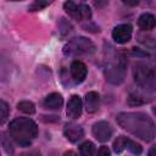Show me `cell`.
<instances>
[{
    "instance_id": "11",
    "label": "cell",
    "mask_w": 156,
    "mask_h": 156,
    "mask_svg": "<svg viewBox=\"0 0 156 156\" xmlns=\"http://www.w3.org/2000/svg\"><path fill=\"white\" fill-rule=\"evenodd\" d=\"M82 107H83V104L80 98L78 95H72L67 104V116L73 119L79 118L82 115Z\"/></svg>"
},
{
    "instance_id": "23",
    "label": "cell",
    "mask_w": 156,
    "mask_h": 156,
    "mask_svg": "<svg viewBox=\"0 0 156 156\" xmlns=\"http://www.w3.org/2000/svg\"><path fill=\"white\" fill-rule=\"evenodd\" d=\"M58 28H60V32H61L62 35H67V34L71 33V30H72V26H71L65 18H61L60 24H58Z\"/></svg>"
},
{
    "instance_id": "21",
    "label": "cell",
    "mask_w": 156,
    "mask_h": 156,
    "mask_svg": "<svg viewBox=\"0 0 156 156\" xmlns=\"http://www.w3.org/2000/svg\"><path fill=\"white\" fill-rule=\"evenodd\" d=\"M0 140H1V144L5 149V151L7 154H13V146H12V143L10 140V136H7L5 133H0Z\"/></svg>"
},
{
    "instance_id": "10",
    "label": "cell",
    "mask_w": 156,
    "mask_h": 156,
    "mask_svg": "<svg viewBox=\"0 0 156 156\" xmlns=\"http://www.w3.org/2000/svg\"><path fill=\"white\" fill-rule=\"evenodd\" d=\"M63 134L71 143H77L84 136V130L76 123H67L63 127Z\"/></svg>"
},
{
    "instance_id": "14",
    "label": "cell",
    "mask_w": 156,
    "mask_h": 156,
    "mask_svg": "<svg viewBox=\"0 0 156 156\" xmlns=\"http://www.w3.org/2000/svg\"><path fill=\"white\" fill-rule=\"evenodd\" d=\"M155 16L151 15V13H143L139 20H138V26L141 30L144 32H147V30H151L155 28Z\"/></svg>"
},
{
    "instance_id": "15",
    "label": "cell",
    "mask_w": 156,
    "mask_h": 156,
    "mask_svg": "<svg viewBox=\"0 0 156 156\" xmlns=\"http://www.w3.org/2000/svg\"><path fill=\"white\" fill-rule=\"evenodd\" d=\"M63 9H65V11L68 13V16H71L72 18H74V20H77V21H82L79 5H77L73 0H67V1H65Z\"/></svg>"
},
{
    "instance_id": "19",
    "label": "cell",
    "mask_w": 156,
    "mask_h": 156,
    "mask_svg": "<svg viewBox=\"0 0 156 156\" xmlns=\"http://www.w3.org/2000/svg\"><path fill=\"white\" fill-rule=\"evenodd\" d=\"M79 152L83 156H91L95 154V146L91 141H84L79 147Z\"/></svg>"
},
{
    "instance_id": "7",
    "label": "cell",
    "mask_w": 156,
    "mask_h": 156,
    "mask_svg": "<svg viewBox=\"0 0 156 156\" xmlns=\"http://www.w3.org/2000/svg\"><path fill=\"white\" fill-rule=\"evenodd\" d=\"M93 135L95 136V139H98L101 143H105V141L110 140V138L112 136L111 124L108 122H105V121L96 122L93 126Z\"/></svg>"
},
{
    "instance_id": "9",
    "label": "cell",
    "mask_w": 156,
    "mask_h": 156,
    "mask_svg": "<svg viewBox=\"0 0 156 156\" xmlns=\"http://www.w3.org/2000/svg\"><path fill=\"white\" fill-rule=\"evenodd\" d=\"M69 72H71V77L73 79V82L79 84V83H82L85 79L87 73H88V68H87V66L82 61L76 60V61H73L71 63Z\"/></svg>"
},
{
    "instance_id": "4",
    "label": "cell",
    "mask_w": 156,
    "mask_h": 156,
    "mask_svg": "<svg viewBox=\"0 0 156 156\" xmlns=\"http://www.w3.org/2000/svg\"><path fill=\"white\" fill-rule=\"evenodd\" d=\"M127 71V60L123 55H117L105 68L106 80L111 84H121L124 80Z\"/></svg>"
},
{
    "instance_id": "3",
    "label": "cell",
    "mask_w": 156,
    "mask_h": 156,
    "mask_svg": "<svg viewBox=\"0 0 156 156\" xmlns=\"http://www.w3.org/2000/svg\"><path fill=\"white\" fill-rule=\"evenodd\" d=\"M133 76H134V82L140 88L151 93L155 90V72L149 65L144 62L136 63L133 69Z\"/></svg>"
},
{
    "instance_id": "1",
    "label": "cell",
    "mask_w": 156,
    "mask_h": 156,
    "mask_svg": "<svg viewBox=\"0 0 156 156\" xmlns=\"http://www.w3.org/2000/svg\"><path fill=\"white\" fill-rule=\"evenodd\" d=\"M117 123L128 133L141 140L151 141L155 138V123L143 112H122L117 116Z\"/></svg>"
},
{
    "instance_id": "27",
    "label": "cell",
    "mask_w": 156,
    "mask_h": 156,
    "mask_svg": "<svg viewBox=\"0 0 156 156\" xmlns=\"http://www.w3.org/2000/svg\"><path fill=\"white\" fill-rule=\"evenodd\" d=\"M9 1H21V0H9Z\"/></svg>"
},
{
    "instance_id": "8",
    "label": "cell",
    "mask_w": 156,
    "mask_h": 156,
    "mask_svg": "<svg viewBox=\"0 0 156 156\" xmlns=\"http://www.w3.org/2000/svg\"><path fill=\"white\" fill-rule=\"evenodd\" d=\"M132 26L130 24H119L113 28L112 32V38L116 43L118 44H124L130 40L132 38Z\"/></svg>"
},
{
    "instance_id": "20",
    "label": "cell",
    "mask_w": 156,
    "mask_h": 156,
    "mask_svg": "<svg viewBox=\"0 0 156 156\" xmlns=\"http://www.w3.org/2000/svg\"><path fill=\"white\" fill-rule=\"evenodd\" d=\"M54 0H34L33 4L28 7L29 11H39V10H43L44 7H46L48 5H50Z\"/></svg>"
},
{
    "instance_id": "2",
    "label": "cell",
    "mask_w": 156,
    "mask_h": 156,
    "mask_svg": "<svg viewBox=\"0 0 156 156\" xmlns=\"http://www.w3.org/2000/svg\"><path fill=\"white\" fill-rule=\"evenodd\" d=\"M9 133L21 146H29L38 134V127L34 121L26 117H18L10 122Z\"/></svg>"
},
{
    "instance_id": "6",
    "label": "cell",
    "mask_w": 156,
    "mask_h": 156,
    "mask_svg": "<svg viewBox=\"0 0 156 156\" xmlns=\"http://www.w3.org/2000/svg\"><path fill=\"white\" fill-rule=\"evenodd\" d=\"M124 149H127L128 151H130L132 154H135V155L141 154V151H143L141 146H140L138 143H135V141H133L132 139L126 138V136H118V138L113 141V150L119 154V152H122Z\"/></svg>"
},
{
    "instance_id": "12",
    "label": "cell",
    "mask_w": 156,
    "mask_h": 156,
    "mask_svg": "<svg viewBox=\"0 0 156 156\" xmlns=\"http://www.w3.org/2000/svg\"><path fill=\"white\" fill-rule=\"evenodd\" d=\"M62 104H63V99L58 93L49 94L43 101L44 107L49 108V110H57V108H60L62 106Z\"/></svg>"
},
{
    "instance_id": "18",
    "label": "cell",
    "mask_w": 156,
    "mask_h": 156,
    "mask_svg": "<svg viewBox=\"0 0 156 156\" xmlns=\"http://www.w3.org/2000/svg\"><path fill=\"white\" fill-rule=\"evenodd\" d=\"M17 108L28 115H33L35 112V106L32 101H21L17 104Z\"/></svg>"
},
{
    "instance_id": "13",
    "label": "cell",
    "mask_w": 156,
    "mask_h": 156,
    "mask_svg": "<svg viewBox=\"0 0 156 156\" xmlns=\"http://www.w3.org/2000/svg\"><path fill=\"white\" fill-rule=\"evenodd\" d=\"M100 104V98L96 91H89L85 94V110L89 113L98 111Z\"/></svg>"
},
{
    "instance_id": "22",
    "label": "cell",
    "mask_w": 156,
    "mask_h": 156,
    "mask_svg": "<svg viewBox=\"0 0 156 156\" xmlns=\"http://www.w3.org/2000/svg\"><path fill=\"white\" fill-rule=\"evenodd\" d=\"M9 112H10V107L7 102H5L4 100H0V126L4 124L5 121L7 119Z\"/></svg>"
},
{
    "instance_id": "26",
    "label": "cell",
    "mask_w": 156,
    "mask_h": 156,
    "mask_svg": "<svg viewBox=\"0 0 156 156\" xmlns=\"http://www.w3.org/2000/svg\"><path fill=\"white\" fill-rule=\"evenodd\" d=\"M98 154H99V155H108V154H110V151H108V149H107L106 146H102V147L98 151Z\"/></svg>"
},
{
    "instance_id": "5",
    "label": "cell",
    "mask_w": 156,
    "mask_h": 156,
    "mask_svg": "<svg viewBox=\"0 0 156 156\" xmlns=\"http://www.w3.org/2000/svg\"><path fill=\"white\" fill-rule=\"evenodd\" d=\"M94 43L85 37H77L71 39L63 48V52L68 56H82L95 52Z\"/></svg>"
},
{
    "instance_id": "16",
    "label": "cell",
    "mask_w": 156,
    "mask_h": 156,
    "mask_svg": "<svg viewBox=\"0 0 156 156\" xmlns=\"http://www.w3.org/2000/svg\"><path fill=\"white\" fill-rule=\"evenodd\" d=\"M11 63L0 56V80H9L11 77Z\"/></svg>"
},
{
    "instance_id": "17",
    "label": "cell",
    "mask_w": 156,
    "mask_h": 156,
    "mask_svg": "<svg viewBox=\"0 0 156 156\" xmlns=\"http://www.w3.org/2000/svg\"><path fill=\"white\" fill-rule=\"evenodd\" d=\"M145 101H147V100H146V99L144 98V95L140 94L139 91H133V93H130L129 96H128V104H129L130 106L141 105V104H144Z\"/></svg>"
},
{
    "instance_id": "24",
    "label": "cell",
    "mask_w": 156,
    "mask_h": 156,
    "mask_svg": "<svg viewBox=\"0 0 156 156\" xmlns=\"http://www.w3.org/2000/svg\"><path fill=\"white\" fill-rule=\"evenodd\" d=\"M79 10H80V17H82V21H83V20L89 21L90 17H91V11H90L89 6H87V5H79Z\"/></svg>"
},
{
    "instance_id": "25",
    "label": "cell",
    "mask_w": 156,
    "mask_h": 156,
    "mask_svg": "<svg viewBox=\"0 0 156 156\" xmlns=\"http://www.w3.org/2000/svg\"><path fill=\"white\" fill-rule=\"evenodd\" d=\"M139 1L140 0H123V2L126 5H128V6H135V5L139 4Z\"/></svg>"
}]
</instances>
